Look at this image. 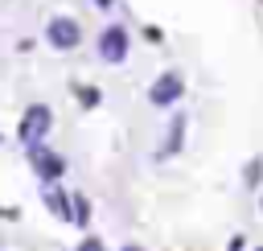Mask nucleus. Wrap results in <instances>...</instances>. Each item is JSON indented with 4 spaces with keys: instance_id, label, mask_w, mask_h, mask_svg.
Segmentation results:
<instances>
[{
    "instance_id": "nucleus-1",
    "label": "nucleus",
    "mask_w": 263,
    "mask_h": 251,
    "mask_svg": "<svg viewBox=\"0 0 263 251\" xmlns=\"http://www.w3.org/2000/svg\"><path fill=\"white\" fill-rule=\"evenodd\" d=\"M45 37H49L53 49H74V45L82 41V29H78V21H70V16H53L49 29H45Z\"/></svg>"
},
{
    "instance_id": "nucleus-2",
    "label": "nucleus",
    "mask_w": 263,
    "mask_h": 251,
    "mask_svg": "<svg viewBox=\"0 0 263 251\" xmlns=\"http://www.w3.org/2000/svg\"><path fill=\"white\" fill-rule=\"evenodd\" d=\"M45 132H49V107L33 103V107L25 111V119H21V140H25V144H41Z\"/></svg>"
},
{
    "instance_id": "nucleus-3",
    "label": "nucleus",
    "mask_w": 263,
    "mask_h": 251,
    "mask_svg": "<svg viewBox=\"0 0 263 251\" xmlns=\"http://www.w3.org/2000/svg\"><path fill=\"white\" fill-rule=\"evenodd\" d=\"M29 148V160H33V169L45 177V181H58L62 173H66V160L58 156V152H49L45 144H25Z\"/></svg>"
},
{
    "instance_id": "nucleus-4",
    "label": "nucleus",
    "mask_w": 263,
    "mask_h": 251,
    "mask_svg": "<svg viewBox=\"0 0 263 251\" xmlns=\"http://www.w3.org/2000/svg\"><path fill=\"white\" fill-rule=\"evenodd\" d=\"M181 91H185V82H181V74H160L156 82H152V91H148V99H152V107H173L177 99H181Z\"/></svg>"
},
{
    "instance_id": "nucleus-5",
    "label": "nucleus",
    "mask_w": 263,
    "mask_h": 251,
    "mask_svg": "<svg viewBox=\"0 0 263 251\" xmlns=\"http://www.w3.org/2000/svg\"><path fill=\"white\" fill-rule=\"evenodd\" d=\"M99 53H103L107 62H123V53H127V33H123L119 25L103 29V37H99Z\"/></svg>"
},
{
    "instance_id": "nucleus-6",
    "label": "nucleus",
    "mask_w": 263,
    "mask_h": 251,
    "mask_svg": "<svg viewBox=\"0 0 263 251\" xmlns=\"http://www.w3.org/2000/svg\"><path fill=\"white\" fill-rule=\"evenodd\" d=\"M181 144H185V115H173V128H168V140L160 144V156L181 152Z\"/></svg>"
},
{
    "instance_id": "nucleus-7",
    "label": "nucleus",
    "mask_w": 263,
    "mask_h": 251,
    "mask_svg": "<svg viewBox=\"0 0 263 251\" xmlns=\"http://www.w3.org/2000/svg\"><path fill=\"white\" fill-rule=\"evenodd\" d=\"M45 202H49V210H53V218H66V222H70V198H66V193H58V189H49V193H45Z\"/></svg>"
},
{
    "instance_id": "nucleus-8",
    "label": "nucleus",
    "mask_w": 263,
    "mask_h": 251,
    "mask_svg": "<svg viewBox=\"0 0 263 251\" xmlns=\"http://www.w3.org/2000/svg\"><path fill=\"white\" fill-rule=\"evenodd\" d=\"M78 251H103V243H99V239H82V243H78Z\"/></svg>"
},
{
    "instance_id": "nucleus-9",
    "label": "nucleus",
    "mask_w": 263,
    "mask_h": 251,
    "mask_svg": "<svg viewBox=\"0 0 263 251\" xmlns=\"http://www.w3.org/2000/svg\"><path fill=\"white\" fill-rule=\"evenodd\" d=\"M123 251H140V247H132V243H127V247H123Z\"/></svg>"
},
{
    "instance_id": "nucleus-10",
    "label": "nucleus",
    "mask_w": 263,
    "mask_h": 251,
    "mask_svg": "<svg viewBox=\"0 0 263 251\" xmlns=\"http://www.w3.org/2000/svg\"><path fill=\"white\" fill-rule=\"evenodd\" d=\"M99 4H103V8H107V4H111V0H99Z\"/></svg>"
}]
</instances>
